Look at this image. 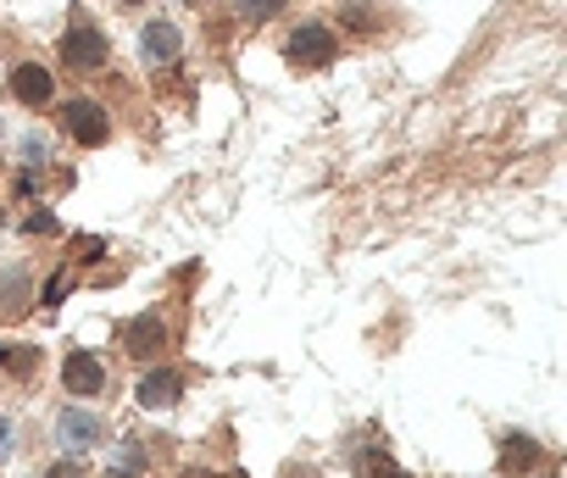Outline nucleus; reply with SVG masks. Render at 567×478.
<instances>
[{"label":"nucleus","instance_id":"f8f14e48","mask_svg":"<svg viewBox=\"0 0 567 478\" xmlns=\"http://www.w3.org/2000/svg\"><path fill=\"white\" fill-rule=\"evenodd\" d=\"M51 228H56V217H45V211L29 217V233H51Z\"/></svg>","mask_w":567,"mask_h":478},{"label":"nucleus","instance_id":"9d476101","mask_svg":"<svg viewBox=\"0 0 567 478\" xmlns=\"http://www.w3.org/2000/svg\"><path fill=\"white\" fill-rule=\"evenodd\" d=\"M501 467H506V478H523L528 467H539V445H534V439H523V434H512V439H506Z\"/></svg>","mask_w":567,"mask_h":478},{"label":"nucleus","instance_id":"0eeeda50","mask_svg":"<svg viewBox=\"0 0 567 478\" xmlns=\"http://www.w3.org/2000/svg\"><path fill=\"white\" fill-rule=\"evenodd\" d=\"M62 384H68L73 395H101V389H106V373H101V362H95L90 351H73L68 367H62Z\"/></svg>","mask_w":567,"mask_h":478},{"label":"nucleus","instance_id":"f3484780","mask_svg":"<svg viewBox=\"0 0 567 478\" xmlns=\"http://www.w3.org/2000/svg\"><path fill=\"white\" fill-rule=\"evenodd\" d=\"M0 362H7V345H0Z\"/></svg>","mask_w":567,"mask_h":478},{"label":"nucleus","instance_id":"4468645a","mask_svg":"<svg viewBox=\"0 0 567 478\" xmlns=\"http://www.w3.org/2000/svg\"><path fill=\"white\" fill-rule=\"evenodd\" d=\"M368 478H401V472H395V467H379V472H368Z\"/></svg>","mask_w":567,"mask_h":478},{"label":"nucleus","instance_id":"ddd939ff","mask_svg":"<svg viewBox=\"0 0 567 478\" xmlns=\"http://www.w3.org/2000/svg\"><path fill=\"white\" fill-rule=\"evenodd\" d=\"M45 478H79V467H73V461H62V467H51Z\"/></svg>","mask_w":567,"mask_h":478},{"label":"nucleus","instance_id":"dca6fc26","mask_svg":"<svg viewBox=\"0 0 567 478\" xmlns=\"http://www.w3.org/2000/svg\"><path fill=\"white\" fill-rule=\"evenodd\" d=\"M123 7H145V0H123Z\"/></svg>","mask_w":567,"mask_h":478},{"label":"nucleus","instance_id":"2eb2a0df","mask_svg":"<svg viewBox=\"0 0 567 478\" xmlns=\"http://www.w3.org/2000/svg\"><path fill=\"white\" fill-rule=\"evenodd\" d=\"M184 478H212V472H184Z\"/></svg>","mask_w":567,"mask_h":478},{"label":"nucleus","instance_id":"20e7f679","mask_svg":"<svg viewBox=\"0 0 567 478\" xmlns=\"http://www.w3.org/2000/svg\"><path fill=\"white\" fill-rule=\"evenodd\" d=\"M12 95H18L23 106H51V95H56V79H51L45 67L23 62V67H12Z\"/></svg>","mask_w":567,"mask_h":478},{"label":"nucleus","instance_id":"1a4fd4ad","mask_svg":"<svg viewBox=\"0 0 567 478\" xmlns=\"http://www.w3.org/2000/svg\"><path fill=\"white\" fill-rule=\"evenodd\" d=\"M178 395H184L178 373H151V378L140 384V406H151V412H167V406H173Z\"/></svg>","mask_w":567,"mask_h":478},{"label":"nucleus","instance_id":"7ed1b4c3","mask_svg":"<svg viewBox=\"0 0 567 478\" xmlns=\"http://www.w3.org/2000/svg\"><path fill=\"white\" fill-rule=\"evenodd\" d=\"M62 123H68V134H73L79 145H106V139H112V117L101 112V101H73V106L62 112Z\"/></svg>","mask_w":567,"mask_h":478},{"label":"nucleus","instance_id":"9b49d317","mask_svg":"<svg viewBox=\"0 0 567 478\" xmlns=\"http://www.w3.org/2000/svg\"><path fill=\"white\" fill-rule=\"evenodd\" d=\"M284 7H290V0H239V18L245 23H272Z\"/></svg>","mask_w":567,"mask_h":478},{"label":"nucleus","instance_id":"423d86ee","mask_svg":"<svg viewBox=\"0 0 567 478\" xmlns=\"http://www.w3.org/2000/svg\"><path fill=\"white\" fill-rule=\"evenodd\" d=\"M162 345H167V318H140V323L123 334V351H128V356H140V362L162 356Z\"/></svg>","mask_w":567,"mask_h":478},{"label":"nucleus","instance_id":"f03ea898","mask_svg":"<svg viewBox=\"0 0 567 478\" xmlns=\"http://www.w3.org/2000/svg\"><path fill=\"white\" fill-rule=\"evenodd\" d=\"M62 62H68L73 73H101V67H106V34H101L95 23H73V29L62 34Z\"/></svg>","mask_w":567,"mask_h":478},{"label":"nucleus","instance_id":"f257e3e1","mask_svg":"<svg viewBox=\"0 0 567 478\" xmlns=\"http://www.w3.org/2000/svg\"><path fill=\"white\" fill-rule=\"evenodd\" d=\"M284 56H290V67H301V73H318V67H329V62L340 56V40H334V29L307 23V29H296V34H290Z\"/></svg>","mask_w":567,"mask_h":478},{"label":"nucleus","instance_id":"6e6552de","mask_svg":"<svg viewBox=\"0 0 567 478\" xmlns=\"http://www.w3.org/2000/svg\"><path fill=\"white\" fill-rule=\"evenodd\" d=\"M140 45H145V56L162 67V62H178V29L173 23H145V34H140Z\"/></svg>","mask_w":567,"mask_h":478},{"label":"nucleus","instance_id":"39448f33","mask_svg":"<svg viewBox=\"0 0 567 478\" xmlns=\"http://www.w3.org/2000/svg\"><path fill=\"white\" fill-rule=\"evenodd\" d=\"M56 434H62V450H68V456H84V450H95V439H101V417H95V412H68V417L56 423Z\"/></svg>","mask_w":567,"mask_h":478}]
</instances>
